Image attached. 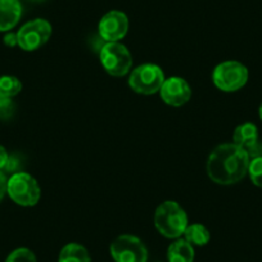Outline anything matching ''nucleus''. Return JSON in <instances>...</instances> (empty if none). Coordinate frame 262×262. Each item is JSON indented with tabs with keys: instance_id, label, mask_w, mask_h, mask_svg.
Returning <instances> with one entry per match:
<instances>
[{
	"instance_id": "1",
	"label": "nucleus",
	"mask_w": 262,
	"mask_h": 262,
	"mask_svg": "<svg viewBox=\"0 0 262 262\" xmlns=\"http://www.w3.org/2000/svg\"><path fill=\"white\" fill-rule=\"evenodd\" d=\"M248 153L234 143L220 144L211 152L207 161V173L219 185H233L248 173Z\"/></svg>"
},
{
	"instance_id": "2",
	"label": "nucleus",
	"mask_w": 262,
	"mask_h": 262,
	"mask_svg": "<svg viewBox=\"0 0 262 262\" xmlns=\"http://www.w3.org/2000/svg\"><path fill=\"white\" fill-rule=\"evenodd\" d=\"M155 225L158 233L168 239H178L188 228L185 210L175 201L161 203L155 212Z\"/></svg>"
},
{
	"instance_id": "3",
	"label": "nucleus",
	"mask_w": 262,
	"mask_h": 262,
	"mask_svg": "<svg viewBox=\"0 0 262 262\" xmlns=\"http://www.w3.org/2000/svg\"><path fill=\"white\" fill-rule=\"evenodd\" d=\"M7 193L14 203L22 207L36 206L41 196V189L34 176L27 172L13 173L8 179Z\"/></svg>"
},
{
	"instance_id": "4",
	"label": "nucleus",
	"mask_w": 262,
	"mask_h": 262,
	"mask_svg": "<svg viewBox=\"0 0 262 262\" xmlns=\"http://www.w3.org/2000/svg\"><path fill=\"white\" fill-rule=\"evenodd\" d=\"M248 69L236 60H226L215 67L212 81L219 90L234 93L241 90L248 81Z\"/></svg>"
},
{
	"instance_id": "5",
	"label": "nucleus",
	"mask_w": 262,
	"mask_h": 262,
	"mask_svg": "<svg viewBox=\"0 0 262 262\" xmlns=\"http://www.w3.org/2000/svg\"><path fill=\"white\" fill-rule=\"evenodd\" d=\"M165 80V74L160 66L145 63L133 70L128 77V86L138 94L152 95L160 93Z\"/></svg>"
},
{
	"instance_id": "6",
	"label": "nucleus",
	"mask_w": 262,
	"mask_h": 262,
	"mask_svg": "<svg viewBox=\"0 0 262 262\" xmlns=\"http://www.w3.org/2000/svg\"><path fill=\"white\" fill-rule=\"evenodd\" d=\"M100 62L105 72L113 77H122L133 67V57L121 42H105L100 49Z\"/></svg>"
},
{
	"instance_id": "7",
	"label": "nucleus",
	"mask_w": 262,
	"mask_h": 262,
	"mask_svg": "<svg viewBox=\"0 0 262 262\" xmlns=\"http://www.w3.org/2000/svg\"><path fill=\"white\" fill-rule=\"evenodd\" d=\"M110 252L115 262H148V249L135 235H120L111 243Z\"/></svg>"
},
{
	"instance_id": "8",
	"label": "nucleus",
	"mask_w": 262,
	"mask_h": 262,
	"mask_svg": "<svg viewBox=\"0 0 262 262\" xmlns=\"http://www.w3.org/2000/svg\"><path fill=\"white\" fill-rule=\"evenodd\" d=\"M52 36V25L42 18L27 22L17 32L18 47L25 52H34L47 44Z\"/></svg>"
},
{
	"instance_id": "9",
	"label": "nucleus",
	"mask_w": 262,
	"mask_h": 262,
	"mask_svg": "<svg viewBox=\"0 0 262 262\" xmlns=\"http://www.w3.org/2000/svg\"><path fill=\"white\" fill-rule=\"evenodd\" d=\"M99 36L105 42H120L127 35L128 18L123 12L111 11L100 19Z\"/></svg>"
},
{
	"instance_id": "10",
	"label": "nucleus",
	"mask_w": 262,
	"mask_h": 262,
	"mask_svg": "<svg viewBox=\"0 0 262 262\" xmlns=\"http://www.w3.org/2000/svg\"><path fill=\"white\" fill-rule=\"evenodd\" d=\"M160 95L166 104L171 107H181L190 100L191 88L183 77H170L163 82Z\"/></svg>"
},
{
	"instance_id": "11",
	"label": "nucleus",
	"mask_w": 262,
	"mask_h": 262,
	"mask_svg": "<svg viewBox=\"0 0 262 262\" xmlns=\"http://www.w3.org/2000/svg\"><path fill=\"white\" fill-rule=\"evenodd\" d=\"M234 144L243 148L249 158L262 157V142L259 140L258 128L254 123L246 122L235 128L233 135Z\"/></svg>"
},
{
	"instance_id": "12",
	"label": "nucleus",
	"mask_w": 262,
	"mask_h": 262,
	"mask_svg": "<svg viewBox=\"0 0 262 262\" xmlns=\"http://www.w3.org/2000/svg\"><path fill=\"white\" fill-rule=\"evenodd\" d=\"M22 17L19 0H0V32H8L17 26Z\"/></svg>"
},
{
	"instance_id": "13",
	"label": "nucleus",
	"mask_w": 262,
	"mask_h": 262,
	"mask_svg": "<svg viewBox=\"0 0 262 262\" xmlns=\"http://www.w3.org/2000/svg\"><path fill=\"white\" fill-rule=\"evenodd\" d=\"M194 258H195L194 247L186 239L178 238L168 246V262H194Z\"/></svg>"
},
{
	"instance_id": "14",
	"label": "nucleus",
	"mask_w": 262,
	"mask_h": 262,
	"mask_svg": "<svg viewBox=\"0 0 262 262\" xmlns=\"http://www.w3.org/2000/svg\"><path fill=\"white\" fill-rule=\"evenodd\" d=\"M58 262H92V258L82 244L69 243L60 249Z\"/></svg>"
},
{
	"instance_id": "15",
	"label": "nucleus",
	"mask_w": 262,
	"mask_h": 262,
	"mask_svg": "<svg viewBox=\"0 0 262 262\" xmlns=\"http://www.w3.org/2000/svg\"><path fill=\"white\" fill-rule=\"evenodd\" d=\"M184 239H186L193 246L202 247L210 242L211 234L208 229L202 224H193V225H188V228L185 229Z\"/></svg>"
},
{
	"instance_id": "16",
	"label": "nucleus",
	"mask_w": 262,
	"mask_h": 262,
	"mask_svg": "<svg viewBox=\"0 0 262 262\" xmlns=\"http://www.w3.org/2000/svg\"><path fill=\"white\" fill-rule=\"evenodd\" d=\"M22 90V82L14 76L0 77V94L6 97H16Z\"/></svg>"
},
{
	"instance_id": "17",
	"label": "nucleus",
	"mask_w": 262,
	"mask_h": 262,
	"mask_svg": "<svg viewBox=\"0 0 262 262\" xmlns=\"http://www.w3.org/2000/svg\"><path fill=\"white\" fill-rule=\"evenodd\" d=\"M248 173L252 183L262 189V157L252 158L249 161Z\"/></svg>"
},
{
	"instance_id": "18",
	"label": "nucleus",
	"mask_w": 262,
	"mask_h": 262,
	"mask_svg": "<svg viewBox=\"0 0 262 262\" xmlns=\"http://www.w3.org/2000/svg\"><path fill=\"white\" fill-rule=\"evenodd\" d=\"M6 262H37L34 252L29 248H17L7 257Z\"/></svg>"
},
{
	"instance_id": "19",
	"label": "nucleus",
	"mask_w": 262,
	"mask_h": 262,
	"mask_svg": "<svg viewBox=\"0 0 262 262\" xmlns=\"http://www.w3.org/2000/svg\"><path fill=\"white\" fill-rule=\"evenodd\" d=\"M14 113V103L12 98L0 94V120H9Z\"/></svg>"
},
{
	"instance_id": "20",
	"label": "nucleus",
	"mask_w": 262,
	"mask_h": 262,
	"mask_svg": "<svg viewBox=\"0 0 262 262\" xmlns=\"http://www.w3.org/2000/svg\"><path fill=\"white\" fill-rule=\"evenodd\" d=\"M22 168V157L19 155H11L7 161V165L4 167V171L11 172L12 175L17 172H21Z\"/></svg>"
},
{
	"instance_id": "21",
	"label": "nucleus",
	"mask_w": 262,
	"mask_h": 262,
	"mask_svg": "<svg viewBox=\"0 0 262 262\" xmlns=\"http://www.w3.org/2000/svg\"><path fill=\"white\" fill-rule=\"evenodd\" d=\"M7 186H8V179L3 171H0V202L4 198L7 193Z\"/></svg>"
},
{
	"instance_id": "22",
	"label": "nucleus",
	"mask_w": 262,
	"mask_h": 262,
	"mask_svg": "<svg viewBox=\"0 0 262 262\" xmlns=\"http://www.w3.org/2000/svg\"><path fill=\"white\" fill-rule=\"evenodd\" d=\"M3 41L7 47L13 48L16 47V45H18V37H17V34H14V32H8V34H6V36H4Z\"/></svg>"
},
{
	"instance_id": "23",
	"label": "nucleus",
	"mask_w": 262,
	"mask_h": 262,
	"mask_svg": "<svg viewBox=\"0 0 262 262\" xmlns=\"http://www.w3.org/2000/svg\"><path fill=\"white\" fill-rule=\"evenodd\" d=\"M8 152H7L6 148L3 145H0V171H3L4 167L7 165V161H8Z\"/></svg>"
},
{
	"instance_id": "24",
	"label": "nucleus",
	"mask_w": 262,
	"mask_h": 262,
	"mask_svg": "<svg viewBox=\"0 0 262 262\" xmlns=\"http://www.w3.org/2000/svg\"><path fill=\"white\" fill-rule=\"evenodd\" d=\"M258 115H259V118H261V121H262V103H261V105H259V110H258Z\"/></svg>"
},
{
	"instance_id": "25",
	"label": "nucleus",
	"mask_w": 262,
	"mask_h": 262,
	"mask_svg": "<svg viewBox=\"0 0 262 262\" xmlns=\"http://www.w3.org/2000/svg\"><path fill=\"white\" fill-rule=\"evenodd\" d=\"M30 2H34V3H40V2H44V0H30Z\"/></svg>"
}]
</instances>
